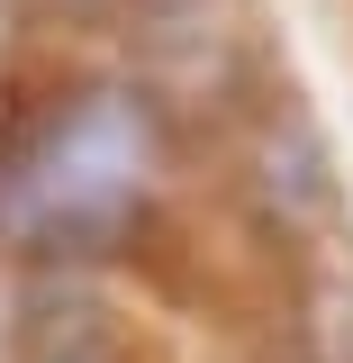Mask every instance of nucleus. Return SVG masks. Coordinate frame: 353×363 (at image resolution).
<instances>
[{
  "mask_svg": "<svg viewBox=\"0 0 353 363\" xmlns=\"http://www.w3.org/2000/svg\"><path fill=\"white\" fill-rule=\"evenodd\" d=\"M163 182V118L145 91L91 82L54 100L0 173V236L37 255H109L127 245Z\"/></svg>",
  "mask_w": 353,
  "mask_h": 363,
  "instance_id": "nucleus-1",
  "label": "nucleus"
}]
</instances>
